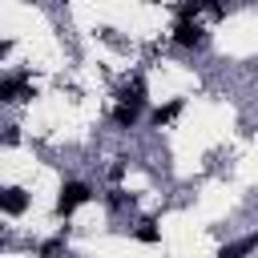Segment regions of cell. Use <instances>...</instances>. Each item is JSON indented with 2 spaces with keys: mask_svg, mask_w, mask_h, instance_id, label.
I'll use <instances>...</instances> for the list:
<instances>
[{
  "mask_svg": "<svg viewBox=\"0 0 258 258\" xmlns=\"http://www.w3.org/2000/svg\"><path fill=\"white\" fill-rule=\"evenodd\" d=\"M89 198H93V189H89L85 181H64V185H60V198H56V214L69 218V214H73L77 206H85Z\"/></svg>",
  "mask_w": 258,
  "mask_h": 258,
  "instance_id": "cell-1",
  "label": "cell"
},
{
  "mask_svg": "<svg viewBox=\"0 0 258 258\" xmlns=\"http://www.w3.org/2000/svg\"><path fill=\"white\" fill-rule=\"evenodd\" d=\"M24 210H28V194H24L20 185H0V214L20 218Z\"/></svg>",
  "mask_w": 258,
  "mask_h": 258,
  "instance_id": "cell-2",
  "label": "cell"
},
{
  "mask_svg": "<svg viewBox=\"0 0 258 258\" xmlns=\"http://www.w3.org/2000/svg\"><path fill=\"white\" fill-rule=\"evenodd\" d=\"M173 44H181V48H202V44H206L202 24H198V20H177V28H173Z\"/></svg>",
  "mask_w": 258,
  "mask_h": 258,
  "instance_id": "cell-3",
  "label": "cell"
},
{
  "mask_svg": "<svg viewBox=\"0 0 258 258\" xmlns=\"http://www.w3.org/2000/svg\"><path fill=\"white\" fill-rule=\"evenodd\" d=\"M28 97H36V93H32V85H24L20 77H4V81H0V101L16 105V101H28Z\"/></svg>",
  "mask_w": 258,
  "mask_h": 258,
  "instance_id": "cell-4",
  "label": "cell"
},
{
  "mask_svg": "<svg viewBox=\"0 0 258 258\" xmlns=\"http://www.w3.org/2000/svg\"><path fill=\"white\" fill-rule=\"evenodd\" d=\"M137 117H141V105H133V101H121V105L113 109V121H117L121 129H133Z\"/></svg>",
  "mask_w": 258,
  "mask_h": 258,
  "instance_id": "cell-5",
  "label": "cell"
},
{
  "mask_svg": "<svg viewBox=\"0 0 258 258\" xmlns=\"http://www.w3.org/2000/svg\"><path fill=\"white\" fill-rule=\"evenodd\" d=\"M254 246H258V234H246V238H238L234 246H222L218 258H242V254H250Z\"/></svg>",
  "mask_w": 258,
  "mask_h": 258,
  "instance_id": "cell-6",
  "label": "cell"
},
{
  "mask_svg": "<svg viewBox=\"0 0 258 258\" xmlns=\"http://www.w3.org/2000/svg\"><path fill=\"white\" fill-rule=\"evenodd\" d=\"M181 113V101H169V105H161V109H153V125L161 129V125H169L173 117Z\"/></svg>",
  "mask_w": 258,
  "mask_h": 258,
  "instance_id": "cell-7",
  "label": "cell"
},
{
  "mask_svg": "<svg viewBox=\"0 0 258 258\" xmlns=\"http://www.w3.org/2000/svg\"><path fill=\"white\" fill-rule=\"evenodd\" d=\"M60 250H64V238H52L40 246V258H60Z\"/></svg>",
  "mask_w": 258,
  "mask_h": 258,
  "instance_id": "cell-8",
  "label": "cell"
},
{
  "mask_svg": "<svg viewBox=\"0 0 258 258\" xmlns=\"http://www.w3.org/2000/svg\"><path fill=\"white\" fill-rule=\"evenodd\" d=\"M137 242H157V230H153V222H141V226H137Z\"/></svg>",
  "mask_w": 258,
  "mask_h": 258,
  "instance_id": "cell-9",
  "label": "cell"
},
{
  "mask_svg": "<svg viewBox=\"0 0 258 258\" xmlns=\"http://www.w3.org/2000/svg\"><path fill=\"white\" fill-rule=\"evenodd\" d=\"M129 202H133V198H129L125 189H113V194H109V206H113V210H121V206H129Z\"/></svg>",
  "mask_w": 258,
  "mask_h": 258,
  "instance_id": "cell-10",
  "label": "cell"
},
{
  "mask_svg": "<svg viewBox=\"0 0 258 258\" xmlns=\"http://www.w3.org/2000/svg\"><path fill=\"white\" fill-rule=\"evenodd\" d=\"M8 48H12V44H8V40H0V60L8 56Z\"/></svg>",
  "mask_w": 258,
  "mask_h": 258,
  "instance_id": "cell-11",
  "label": "cell"
}]
</instances>
